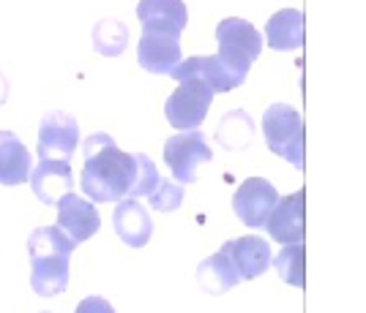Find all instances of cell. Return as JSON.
Listing matches in <instances>:
<instances>
[{
	"label": "cell",
	"mask_w": 366,
	"mask_h": 313,
	"mask_svg": "<svg viewBox=\"0 0 366 313\" xmlns=\"http://www.w3.org/2000/svg\"><path fill=\"white\" fill-rule=\"evenodd\" d=\"M183 194H186V191H183L175 180H162L159 188L148 196V202H151V207L159 210V212H172V210L181 207Z\"/></svg>",
	"instance_id": "cell-24"
},
{
	"label": "cell",
	"mask_w": 366,
	"mask_h": 313,
	"mask_svg": "<svg viewBox=\"0 0 366 313\" xmlns=\"http://www.w3.org/2000/svg\"><path fill=\"white\" fill-rule=\"evenodd\" d=\"M265 41L276 52H290L304 46V14L298 9L276 11L265 25Z\"/></svg>",
	"instance_id": "cell-18"
},
{
	"label": "cell",
	"mask_w": 366,
	"mask_h": 313,
	"mask_svg": "<svg viewBox=\"0 0 366 313\" xmlns=\"http://www.w3.org/2000/svg\"><path fill=\"white\" fill-rule=\"evenodd\" d=\"M137 19L148 33L181 36V30L189 25V11L183 0H139Z\"/></svg>",
	"instance_id": "cell-15"
},
{
	"label": "cell",
	"mask_w": 366,
	"mask_h": 313,
	"mask_svg": "<svg viewBox=\"0 0 366 313\" xmlns=\"http://www.w3.org/2000/svg\"><path fill=\"white\" fill-rule=\"evenodd\" d=\"M85 166H82V191L93 205H107L129 199L137 178V161L132 153L118 148L109 134H91L85 139Z\"/></svg>",
	"instance_id": "cell-1"
},
{
	"label": "cell",
	"mask_w": 366,
	"mask_h": 313,
	"mask_svg": "<svg viewBox=\"0 0 366 313\" xmlns=\"http://www.w3.org/2000/svg\"><path fill=\"white\" fill-rule=\"evenodd\" d=\"M6 96H9V82H6V76L0 74V104H6Z\"/></svg>",
	"instance_id": "cell-26"
},
{
	"label": "cell",
	"mask_w": 366,
	"mask_h": 313,
	"mask_svg": "<svg viewBox=\"0 0 366 313\" xmlns=\"http://www.w3.org/2000/svg\"><path fill=\"white\" fill-rule=\"evenodd\" d=\"M216 41H219V55H216L219 63L244 85L252 63L262 52V36L257 33V28L246 19L227 16L216 25Z\"/></svg>",
	"instance_id": "cell-3"
},
{
	"label": "cell",
	"mask_w": 366,
	"mask_h": 313,
	"mask_svg": "<svg viewBox=\"0 0 366 313\" xmlns=\"http://www.w3.org/2000/svg\"><path fill=\"white\" fill-rule=\"evenodd\" d=\"M262 229L271 235V240L282 242V245L304 242V237H306V194H304V188H298V191H292L290 196L279 199Z\"/></svg>",
	"instance_id": "cell-9"
},
{
	"label": "cell",
	"mask_w": 366,
	"mask_h": 313,
	"mask_svg": "<svg viewBox=\"0 0 366 313\" xmlns=\"http://www.w3.org/2000/svg\"><path fill=\"white\" fill-rule=\"evenodd\" d=\"M211 101H214V93L205 85L183 79V82H178V90L164 104L167 123L178 131H197L199 123L205 120L208 109H211Z\"/></svg>",
	"instance_id": "cell-6"
},
{
	"label": "cell",
	"mask_w": 366,
	"mask_h": 313,
	"mask_svg": "<svg viewBox=\"0 0 366 313\" xmlns=\"http://www.w3.org/2000/svg\"><path fill=\"white\" fill-rule=\"evenodd\" d=\"M74 248L76 242L66 237L58 226H39L28 237L31 286L39 297H58L69 289Z\"/></svg>",
	"instance_id": "cell-2"
},
{
	"label": "cell",
	"mask_w": 366,
	"mask_h": 313,
	"mask_svg": "<svg viewBox=\"0 0 366 313\" xmlns=\"http://www.w3.org/2000/svg\"><path fill=\"white\" fill-rule=\"evenodd\" d=\"M31 188L39 202L44 205H58L63 196L71 194L74 188V178H71V164L69 161H52L44 158L39 161V166L31 169Z\"/></svg>",
	"instance_id": "cell-14"
},
{
	"label": "cell",
	"mask_w": 366,
	"mask_h": 313,
	"mask_svg": "<svg viewBox=\"0 0 366 313\" xmlns=\"http://www.w3.org/2000/svg\"><path fill=\"white\" fill-rule=\"evenodd\" d=\"M79 145V123L66 112H46L39 128V158L71 161Z\"/></svg>",
	"instance_id": "cell-8"
},
{
	"label": "cell",
	"mask_w": 366,
	"mask_h": 313,
	"mask_svg": "<svg viewBox=\"0 0 366 313\" xmlns=\"http://www.w3.org/2000/svg\"><path fill=\"white\" fill-rule=\"evenodd\" d=\"M224 248H227L229 262H232L241 281H254L259 275H265V270L271 267V259H274L271 245L257 235L229 240V242H224Z\"/></svg>",
	"instance_id": "cell-13"
},
{
	"label": "cell",
	"mask_w": 366,
	"mask_h": 313,
	"mask_svg": "<svg viewBox=\"0 0 366 313\" xmlns=\"http://www.w3.org/2000/svg\"><path fill=\"white\" fill-rule=\"evenodd\" d=\"M134 161H137V178H134V185H132V191H129V199L151 196L153 191L159 188L162 175H159V169H156V164H153L148 155L137 153V155H134Z\"/></svg>",
	"instance_id": "cell-23"
},
{
	"label": "cell",
	"mask_w": 366,
	"mask_h": 313,
	"mask_svg": "<svg viewBox=\"0 0 366 313\" xmlns=\"http://www.w3.org/2000/svg\"><path fill=\"white\" fill-rule=\"evenodd\" d=\"M137 60L148 74H172V68L181 63V36L142 30Z\"/></svg>",
	"instance_id": "cell-12"
},
{
	"label": "cell",
	"mask_w": 366,
	"mask_h": 313,
	"mask_svg": "<svg viewBox=\"0 0 366 313\" xmlns=\"http://www.w3.org/2000/svg\"><path fill=\"white\" fill-rule=\"evenodd\" d=\"M169 76L178 79V82H183V79L199 82V85H205V88L211 90L214 96L216 93H227V90L241 88V82L219 63L216 55H197V58L181 60V63L172 68Z\"/></svg>",
	"instance_id": "cell-11"
},
{
	"label": "cell",
	"mask_w": 366,
	"mask_h": 313,
	"mask_svg": "<svg viewBox=\"0 0 366 313\" xmlns=\"http://www.w3.org/2000/svg\"><path fill=\"white\" fill-rule=\"evenodd\" d=\"M262 131H265V145L268 150L285 158L295 169H304V120L298 109L290 104H271L262 118Z\"/></svg>",
	"instance_id": "cell-4"
},
{
	"label": "cell",
	"mask_w": 366,
	"mask_h": 313,
	"mask_svg": "<svg viewBox=\"0 0 366 313\" xmlns=\"http://www.w3.org/2000/svg\"><path fill=\"white\" fill-rule=\"evenodd\" d=\"M129 44V28L115 16H104L96 28H93V46L96 52H102L104 58H118Z\"/></svg>",
	"instance_id": "cell-20"
},
{
	"label": "cell",
	"mask_w": 366,
	"mask_h": 313,
	"mask_svg": "<svg viewBox=\"0 0 366 313\" xmlns=\"http://www.w3.org/2000/svg\"><path fill=\"white\" fill-rule=\"evenodd\" d=\"M197 281H199V286H202L208 294H214V297L216 294L229 292L232 286H238L241 278H238V272H235V267H232V262H229V254L224 245H222L214 256H208L205 262H199Z\"/></svg>",
	"instance_id": "cell-19"
},
{
	"label": "cell",
	"mask_w": 366,
	"mask_h": 313,
	"mask_svg": "<svg viewBox=\"0 0 366 313\" xmlns=\"http://www.w3.org/2000/svg\"><path fill=\"white\" fill-rule=\"evenodd\" d=\"M214 158V150L199 131H181L164 142V164L178 185H192L199 178V166Z\"/></svg>",
	"instance_id": "cell-5"
},
{
	"label": "cell",
	"mask_w": 366,
	"mask_h": 313,
	"mask_svg": "<svg viewBox=\"0 0 366 313\" xmlns=\"http://www.w3.org/2000/svg\"><path fill=\"white\" fill-rule=\"evenodd\" d=\"M33 158L11 131H0V185H22L31 178Z\"/></svg>",
	"instance_id": "cell-17"
},
{
	"label": "cell",
	"mask_w": 366,
	"mask_h": 313,
	"mask_svg": "<svg viewBox=\"0 0 366 313\" xmlns=\"http://www.w3.org/2000/svg\"><path fill=\"white\" fill-rule=\"evenodd\" d=\"M74 313H115V308L109 305L104 297H99V294H91V297H85L79 305H76Z\"/></svg>",
	"instance_id": "cell-25"
},
{
	"label": "cell",
	"mask_w": 366,
	"mask_h": 313,
	"mask_svg": "<svg viewBox=\"0 0 366 313\" xmlns=\"http://www.w3.org/2000/svg\"><path fill=\"white\" fill-rule=\"evenodd\" d=\"M112 226L115 235L129 245V248H145L151 242L153 221L151 212L139 205L137 199H121L112 212Z\"/></svg>",
	"instance_id": "cell-16"
},
{
	"label": "cell",
	"mask_w": 366,
	"mask_h": 313,
	"mask_svg": "<svg viewBox=\"0 0 366 313\" xmlns=\"http://www.w3.org/2000/svg\"><path fill=\"white\" fill-rule=\"evenodd\" d=\"M252 136H254V125H252V118H249L246 112L235 109V112L224 115L222 125H219V139H222L224 148L244 150V148H249Z\"/></svg>",
	"instance_id": "cell-22"
},
{
	"label": "cell",
	"mask_w": 366,
	"mask_h": 313,
	"mask_svg": "<svg viewBox=\"0 0 366 313\" xmlns=\"http://www.w3.org/2000/svg\"><path fill=\"white\" fill-rule=\"evenodd\" d=\"M271 265L276 267L279 278L285 284L298 286L304 289L306 284V251H304V242H295V245H285L279 254L271 259Z\"/></svg>",
	"instance_id": "cell-21"
},
{
	"label": "cell",
	"mask_w": 366,
	"mask_h": 313,
	"mask_svg": "<svg viewBox=\"0 0 366 313\" xmlns=\"http://www.w3.org/2000/svg\"><path fill=\"white\" fill-rule=\"evenodd\" d=\"M276 202H279V191L268 180L249 178L238 185V191L232 196V210H235V218L244 221L249 229H262Z\"/></svg>",
	"instance_id": "cell-7"
},
{
	"label": "cell",
	"mask_w": 366,
	"mask_h": 313,
	"mask_svg": "<svg viewBox=\"0 0 366 313\" xmlns=\"http://www.w3.org/2000/svg\"><path fill=\"white\" fill-rule=\"evenodd\" d=\"M55 207H58V224L55 226L69 240H74L76 245L85 242V240H91L102 229V215H99L96 205L88 202V199H82L74 191L63 196Z\"/></svg>",
	"instance_id": "cell-10"
}]
</instances>
